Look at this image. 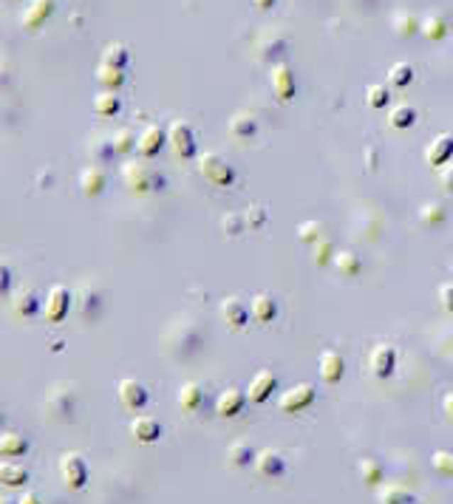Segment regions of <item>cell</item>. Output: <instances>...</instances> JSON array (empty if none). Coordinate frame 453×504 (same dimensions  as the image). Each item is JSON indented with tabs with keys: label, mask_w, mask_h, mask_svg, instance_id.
Returning <instances> with one entry per match:
<instances>
[{
	"label": "cell",
	"mask_w": 453,
	"mask_h": 504,
	"mask_svg": "<svg viewBox=\"0 0 453 504\" xmlns=\"http://www.w3.org/2000/svg\"><path fill=\"white\" fill-rule=\"evenodd\" d=\"M17 504H43V502H40L34 493H23V496L17 499Z\"/></svg>",
	"instance_id": "681fc988"
},
{
	"label": "cell",
	"mask_w": 453,
	"mask_h": 504,
	"mask_svg": "<svg viewBox=\"0 0 453 504\" xmlns=\"http://www.w3.org/2000/svg\"><path fill=\"white\" fill-rule=\"evenodd\" d=\"M26 482H28V473H26L23 465H17V462H0V485H6V488H26Z\"/></svg>",
	"instance_id": "d4e9b609"
},
{
	"label": "cell",
	"mask_w": 453,
	"mask_h": 504,
	"mask_svg": "<svg viewBox=\"0 0 453 504\" xmlns=\"http://www.w3.org/2000/svg\"><path fill=\"white\" fill-rule=\"evenodd\" d=\"M360 476H363L366 485H380L383 482V465L377 459L366 456V459H360Z\"/></svg>",
	"instance_id": "f35d334b"
},
{
	"label": "cell",
	"mask_w": 453,
	"mask_h": 504,
	"mask_svg": "<svg viewBox=\"0 0 453 504\" xmlns=\"http://www.w3.org/2000/svg\"><path fill=\"white\" fill-rule=\"evenodd\" d=\"M131 437H133L136 442H145V445L159 442V439H162V425H159V420H153V417H136V420L131 422Z\"/></svg>",
	"instance_id": "ac0fdd59"
},
{
	"label": "cell",
	"mask_w": 453,
	"mask_h": 504,
	"mask_svg": "<svg viewBox=\"0 0 453 504\" xmlns=\"http://www.w3.org/2000/svg\"><path fill=\"white\" fill-rule=\"evenodd\" d=\"M168 145L173 148V153L179 159H193L196 156V131H193V125L185 122V119L170 122V128H168Z\"/></svg>",
	"instance_id": "3957f363"
},
{
	"label": "cell",
	"mask_w": 453,
	"mask_h": 504,
	"mask_svg": "<svg viewBox=\"0 0 453 504\" xmlns=\"http://www.w3.org/2000/svg\"><path fill=\"white\" fill-rule=\"evenodd\" d=\"M222 227H224L226 236H238L241 230H246V224H244V213H241V216H238V213H232V216H224Z\"/></svg>",
	"instance_id": "ee69618b"
},
{
	"label": "cell",
	"mask_w": 453,
	"mask_h": 504,
	"mask_svg": "<svg viewBox=\"0 0 453 504\" xmlns=\"http://www.w3.org/2000/svg\"><path fill=\"white\" fill-rule=\"evenodd\" d=\"M202 402H204V388L199 383H185L179 388V408L185 414H196L202 408Z\"/></svg>",
	"instance_id": "44dd1931"
},
{
	"label": "cell",
	"mask_w": 453,
	"mask_h": 504,
	"mask_svg": "<svg viewBox=\"0 0 453 504\" xmlns=\"http://www.w3.org/2000/svg\"><path fill=\"white\" fill-rule=\"evenodd\" d=\"M440 303H442V309L453 314V283H442L440 286Z\"/></svg>",
	"instance_id": "f6af8a7d"
},
{
	"label": "cell",
	"mask_w": 453,
	"mask_h": 504,
	"mask_svg": "<svg viewBox=\"0 0 453 504\" xmlns=\"http://www.w3.org/2000/svg\"><path fill=\"white\" fill-rule=\"evenodd\" d=\"M269 85H272V91H275V97H278L280 102H289V99H295V94H298L295 74H292V68H289L286 62H275V65H272V71H269Z\"/></svg>",
	"instance_id": "52a82bcc"
},
{
	"label": "cell",
	"mask_w": 453,
	"mask_h": 504,
	"mask_svg": "<svg viewBox=\"0 0 453 504\" xmlns=\"http://www.w3.org/2000/svg\"><path fill=\"white\" fill-rule=\"evenodd\" d=\"M442 411H445V417H448V420L453 422V391L442 397Z\"/></svg>",
	"instance_id": "c3c4849f"
},
{
	"label": "cell",
	"mask_w": 453,
	"mask_h": 504,
	"mask_svg": "<svg viewBox=\"0 0 453 504\" xmlns=\"http://www.w3.org/2000/svg\"><path fill=\"white\" fill-rule=\"evenodd\" d=\"M388 122H391V128H397V131H403V128H411V125L417 122V111H414L411 105H397V108L391 111Z\"/></svg>",
	"instance_id": "8d00e7d4"
},
{
	"label": "cell",
	"mask_w": 453,
	"mask_h": 504,
	"mask_svg": "<svg viewBox=\"0 0 453 504\" xmlns=\"http://www.w3.org/2000/svg\"><path fill=\"white\" fill-rule=\"evenodd\" d=\"M0 425H3V411H0Z\"/></svg>",
	"instance_id": "f5cc1de1"
},
{
	"label": "cell",
	"mask_w": 453,
	"mask_h": 504,
	"mask_svg": "<svg viewBox=\"0 0 453 504\" xmlns=\"http://www.w3.org/2000/svg\"><path fill=\"white\" fill-rule=\"evenodd\" d=\"M102 62H105V65H114V68H125V65H128V48H125L122 43H111V45H105V51H102Z\"/></svg>",
	"instance_id": "d590c367"
},
{
	"label": "cell",
	"mask_w": 453,
	"mask_h": 504,
	"mask_svg": "<svg viewBox=\"0 0 453 504\" xmlns=\"http://www.w3.org/2000/svg\"><path fill=\"white\" fill-rule=\"evenodd\" d=\"M249 312H252V317H255L258 323H269V320H275V314H278V303H275V297H272V295L261 292V295H255V297H252Z\"/></svg>",
	"instance_id": "7402d4cb"
},
{
	"label": "cell",
	"mask_w": 453,
	"mask_h": 504,
	"mask_svg": "<svg viewBox=\"0 0 453 504\" xmlns=\"http://www.w3.org/2000/svg\"><path fill=\"white\" fill-rule=\"evenodd\" d=\"M51 11H54V0H31L26 14H23V28H28V31L40 28L48 20Z\"/></svg>",
	"instance_id": "ffe728a7"
},
{
	"label": "cell",
	"mask_w": 453,
	"mask_h": 504,
	"mask_svg": "<svg viewBox=\"0 0 453 504\" xmlns=\"http://www.w3.org/2000/svg\"><path fill=\"white\" fill-rule=\"evenodd\" d=\"M420 219H422V224H425V227L440 230V227L448 221V210H445L440 202H431V204H425V207L420 210Z\"/></svg>",
	"instance_id": "f546056e"
},
{
	"label": "cell",
	"mask_w": 453,
	"mask_h": 504,
	"mask_svg": "<svg viewBox=\"0 0 453 504\" xmlns=\"http://www.w3.org/2000/svg\"><path fill=\"white\" fill-rule=\"evenodd\" d=\"M434 468L453 479V451H434Z\"/></svg>",
	"instance_id": "7bdbcfd3"
},
{
	"label": "cell",
	"mask_w": 453,
	"mask_h": 504,
	"mask_svg": "<svg viewBox=\"0 0 453 504\" xmlns=\"http://www.w3.org/2000/svg\"><path fill=\"white\" fill-rule=\"evenodd\" d=\"M275 388H278V377L272 374V371H258L252 380H249V391H246V397L255 402V405H261V402H266L272 394H275Z\"/></svg>",
	"instance_id": "8fae6325"
},
{
	"label": "cell",
	"mask_w": 453,
	"mask_h": 504,
	"mask_svg": "<svg viewBox=\"0 0 453 504\" xmlns=\"http://www.w3.org/2000/svg\"><path fill=\"white\" fill-rule=\"evenodd\" d=\"M94 77L105 91H119L125 85V68H114V65H105V62H99Z\"/></svg>",
	"instance_id": "603a6c76"
},
{
	"label": "cell",
	"mask_w": 453,
	"mask_h": 504,
	"mask_svg": "<svg viewBox=\"0 0 453 504\" xmlns=\"http://www.w3.org/2000/svg\"><path fill=\"white\" fill-rule=\"evenodd\" d=\"M26 451H28L26 437H20L17 431L0 434V454H3V456H20V454H26Z\"/></svg>",
	"instance_id": "4316f807"
},
{
	"label": "cell",
	"mask_w": 453,
	"mask_h": 504,
	"mask_svg": "<svg viewBox=\"0 0 453 504\" xmlns=\"http://www.w3.org/2000/svg\"><path fill=\"white\" fill-rule=\"evenodd\" d=\"M388 99H391V94H388V85H371L369 91H366V102H369V108H374V111H380V108H386L388 105Z\"/></svg>",
	"instance_id": "ab89813d"
},
{
	"label": "cell",
	"mask_w": 453,
	"mask_h": 504,
	"mask_svg": "<svg viewBox=\"0 0 453 504\" xmlns=\"http://www.w3.org/2000/svg\"><path fill=\"white\" fill-rule=\"evenodd\" d=\"M119 108H122V102H119V97H116L114 91H102V94L94 97V111H97V116H116Z\"/></svg>",
	"instance_id": "83f0119b"
},
{
	"label": "cell",
	"mask_w": 453,
	"mask_h": 504,
	"mask_svg": "<svg viewBox=\"0 0 453 504\" xmlns=\"http://www.w3.org/2000/svg\"><path fill=\"white\" fill-rule=\"evenodd\" d=\"M252 3H255L258 9H272V6L278 3V0H252Z\"/></svg>",
	"instance_id": "f907efd6"
},
{
	"label": "cell",
	"mask_w": 453,
	"mask_h": 504,
	"mask_svg": "<svg viewBox=\"0 0 453 504\" xmlns=\"http://www.w3.org/2000/svg\"><path fill=\"white\" fill-rule=\"evenodd\" d=\"M165 142H168V131H162V125H156V122H148V125L139 131L136 150H139V156L153 159V156L162 150V145H165Z\"/></svg>",
	"instance_id": "30bf717a"
},
{
	"label": "cell",
	"mask_w": 453,
	"mask_h": 504,
	"mask_svg": "<svg viewBox=\"0 0 453 504\" xmlns=\"http://www.w3.org/2000/svg\"><path fill=\"white\" fill-rule=\"evenodd\" d=\"M323 239V224L320 221H303L300 227H298V241H303V244H317Z\"/></svg>",
	"instance_id": "60d3db41"
},
{
	"label": "cell",
	"mask_w": 453,
	"mask_h": 504,
	"mask_svg": "<svg viewBox=\"0 0 453 504\" xmlns=\"http://www.w3.org/2000/svg\"><path fill=\"white\" fill-rule=\"evenodd\" d=\"M105 185H108V176H105L102 165H88V168H82V173H80V190H82L85 199L99 196V193L105 190Z\"/></svg>",
	"instance_id": "7c38bea8"
},
{
	"label": "cell",
	"mask_w": 453,
	"mask_h": 504,
	"mask_svg": "<svg viewBox=\"0 0 453 504\" xmlns=\"http://www.w3.org/2000/svg\"><path fill=\"white\" fill-rule=\"evenodd\" d=\"M440 182H442V187H445L448 193H453V165H448V168L440 173Z\"/></svg>",
	"instance_id": "7dc6e473"
},
{
	"label": "cell",
	"mask_w": 453,
	"mask_h": 504,
	"mask_svg": "<svg viewBox=\"0 0 453 504\" xmlns=\"http://www.w3.org/2000/svg\"><path fill=\"white\" fill-rule=\"evenodd\" d=\"M57 471H60V479L68 491H82L88 482V465L80 454H62L57 462Z\"/></svg>",
	"instance_id": "277c9868"
},
{
	"label": "cell",
	"mask_w": 453,
	"mask_h": 504,
	"mask_svg": "<svg viewBox=\"0 0 453 504\" xmlns=\"http://www.w3.org/2000/svg\"><path fill=\"white\" fill-rule=\"evenodd\" d=\"M255 451H252V445L249 442H232L229 448H226V462L232 465V468H246V465H252L255 462Z\"/></svg>",
	"instance_id": "484cf974"
},
{
	"label": "cell",
	"mask_w": 453,
	"mask_h": 504,
	"mask_svg": "<svg viewBox=\"0 0 453 504\" xmlns=\"http://www.w3.org/2000/svg\"><path fill=\"white\" fill-rule=\"evenodd\" d=\"M255 131H258V122H255V116L252 114H235L232 119H229V136L232 139H252L255 136Z\"/></svg>",
	"instance_id": "cb8c5ba5"
},
{
	"label": "cell",
	"mask_w": 453,
	"mask_h": 504,
	"mask_svg": "<svg viewBox=\"0 0 453 504\" xmlns=\"http://www.w3.org/2000/svg\"><path fill=\"white\" fill-rule=\"evenodd\" d=\"M9 289H11V269H9V263L0 261V297L9 295Z\"/></svg>",
	"instance_id": "bcb514c9"
},
{
	"label": "cell",
	"mask_w": 453,
	"mask_h": 504,
	"mask_svg": "<svg viewBox=\"0 0 453 504\" xmlns=\"http://www.w3.org/2000/svg\"><path fill=\"white\" fill-rule=\"evenodd\" d=\"M312 250H315L312 258H315V263H317V266H326L329 261H334V252H337L334 247H332V241H329V239H320L317 244H312Z\"/></svg>",
	"instance_id": "b9f144b4"
},
{
	"label": "cell",
	"mask_w": 453,
	"mask_h": 504,
	"mask_svg": "<svg viewBox=\"0 0 453 504\" xmlns=\"http://www.w3.org/2000/svg\"><path fill=\"white\" fill-rule=\"evenodd\" d=\"M255 471H258V476H263V479H278V476H283L286 462H283V456H280L278 451L266 448V451H261V454L255 456Z\"/></svg>",
	"instance_id": "5bb4252c"
},
{
	"label": "cell",
	"mask_w": 453,
	"mask_h": 504,
	"mask_svg": "<svg viewBox=\"0 0 453 504\" xmlns=\"http://www.w3.org/2000/svg\"><path fill=\"white\" fill-rule=\"evenodd\" d=\"M122 182L128 185V190L131 193H139V196H145V193H153V190H159V187H165V179L151 168V165H145V162H125L122 165Z\"/></svg>",
	"instance_id": "6da1fadb"
},
{
	"label": "cell",
	"mask_w": 453,
	"mask_h": 504,
	"mask_svg": "<svg viewBox=\"0 0 453 504\" xmlns=\"http://www.w3.org/2000/svg\"><path fill=\"white\" fill-rule=\"evenodd\" d=\"M343 275H349V278H354L357 272H360V258H357V252H351V250H340V252H334V261H332Z\"/></svg>",
	"instance_id": "d6a6232c"
},
{
	"label": "cell",
	"mask_w": 453,
	"mask_h": 504,
	"mask_svg": "<svg viewBox=\"0 0 453 504\" xmlns=\"http://www.w3.org/2000/svg\"><path fill=\"white\" fill-rule=\"evenodd\" d=\"M369 366H371V374L380 377V380H388L397 368V349L388 346V343H380L371 349L369 354Z\"/></svg>",
	"instance_id": "9c48e42d"
},
{
	"label": "cell",
	"mask_w": 453,
	"mask_h": 504,
	"mask_svg": "<svg viewBox=\"0 0 453 504\" xmlns=\"http://www.w3.org/2000/svg\"><path fill=\"white\" fill-rule=\"evenodd\" d=\"M420 26H422V20L417 14H411V11H397L394 14V31L400 37H411L414 31H420Z\"/></svg>",
	"instance_id": "1f68e13d"
},
{
	"label": "cell",
	"mask_w": 453,
	"mask_h": 504,
	"mask_svg": "<svg viewBox=\"0 0 453 504\" xmlns=\"http://www.w3.org/2000/svg\"><path fill=\"white\" fill-rule=\"evenodd\" d=\"M266 221H269V213H266L263 204H249V207L244 210V224H246V230H261V227H266Z\"/></svg>",
	"instance_id": "74e56055"
},
{
	"label": "cell",
	"mask_w": 453,
	"mask_h": 504,
	"mask_svg": "<svg viewBox=\"0 0 453 504\" xmlns=\"http://www.w3.org/2000/svg\"><path fill=\"white\" fill-rule=\"evenodd\" d=\"M411 80H414V65H411V62H394V65H391L388 82H391L394 88H405V85H411Z\"/></svg>",
	"instance_id": "e575fe53"
},
{
	"label": "cell",
	"mask_w": 453,
	"mask_h": 504,
	"mask_svg": "<svg viewBox=\"0 0 453 504\" xmlns=\"http://www.w3.org/2000/svg\"><path fill=\"white\" fill-rule=\"evenodd\" d=\"M377 499L380 504H414V493H408L405 488H400V485H386V488H380V493H377Z\"/></svg>",
	"instance_id": "4dcf8cb0"
},
{
	"label": "cell",
	"mask_w": 453,
	"mask_h": 504,
	"mask_svg": "<svg viewBox=\"0 0 453 504\" xmlns=\"http://www.w3.org/2000/svg\"><path fill=\"white\" fill-rule=\"evenodd\" d=\"M71 312V292L65 289V286H51L48 289V295H45V300H43V314H45V320L48 323H60V320H65V314Z\"/></svg>",
	"instance_id": "8992f818"
},
{
	"label": "cell",
	"mask_w": 453,
	"mask_h": 504,
	"mask_svg": "<svg viewBox=\"0 0 453 504\" xmlns=\"http://www.w3.org/2000/svg\"><path fill=\"white\" fill-rule=\"evenodd\" d=\"M315 397H317V391H315V385L312 383H298L295 388H289V391H283V397H280V411L283 414H298V411H303V408H309L312 402H315Z\"/></svg>",
	"instance_id": "ba28073f"
},
{
	"label": "cell",
	"mask_w": 453,
	"mask_h": 504,
	"mask_svg": "<svg viewBox=\"0 0 453 504\" xmlns=\"http://www.w3.org/2000/svg\"><path fill=\"white\" fill-rule=\"evenodd\" d=\"M116 397H119V402H122L128 411H142V408L148 405V400H151L148 385H145L142 380H136V377H122V380L116 383Z\"/></svg>",
	"instance_id": "5b68a950"
},
{
	"label": "cell",
	"mask_w": 453,
	"mask_h": 504,
	"mask_svg": "<svg viewBox=\"0 0 453 504\" xmlns=\"http://www.w3.org/2000/svg\"><path fill=\"white\" fill-rule=\"evenodd\" d=\"M343 374H346V360H343V354L326 349V351L320 354V380L329 383V385H334V383L343 380Z\"/></svg>",
	"instance_id": "4fadbf2b"
},
{
	"label": "cell",
	"mask_w": 453,
	"mask_h": 504,
	"mask_svg": "<svg viewBox=\"0 0 453 504\" xmlns=\"http://www.w3.org/2000/svg\"><path fill=\"white\" fill-rule=\"evenodd\" d=\"M244 402H246V394L241 391V388H226L219 394V400H216V414L219 417H238L241 411H244Z\"/></svg>",
	"instance_id": "2e32d148"
},
{
	"label": "cell",
	"mask_w": 453,
	"mask_h": 504,
	"mask_svg": "<svg viewBox=\"0 0 453 504\" xmlns=\"http://www.w3.org/2000/svg\"><path fill=\"white\" fill-rule=\"evenodd\" d=\"M37 309H40V297H37L34 289L20 286V289L11 295V312H14L17 317H31Z\"/></svg>",
	"instance_id": "d6986e66"
},
{
	"label": "cell",
	"mask_w": 453,
	"mask_h": 504,
	"mask_svg": "<svg viewBox=\"0 0 453 504\" xmlns=\"http://www.w3.org/2000/svg\"><path fill=\"white\" fill-rule=\"evenodd\" d=\"M420 31H422L428 40H442V37L448 34V20H445V17H440V14H431V17H425V20H422Z\"/></svg>",
	"instance_id": "836d02e7"
},
{
	"label": "cell",
	"mask_w": 453,
	"mask_h": 504,
	"mask_svg": "<svg viewBox=\"0 0 453 504\" xmlns=\"http://www.w3.org/2000/svg\"><path fill=\"white\" fill-rule=\"evenodd\" d=\"M136 139H139V136H136L131 128H119V131L111 136V148H114V153L128 156V153L136 150Z\"/></svg>",
	"instance_id": "f1b7e54d"
},
{
	"label": "cell",
	"mask_w": 453,
	"mask_h": 504,
	"mask_svg": "<svg viewBox=\"0 0 453 504\" xmlns=\"http://www.w3.org/2000/svg\"><path fill=\"white\" fill-rule=\"evenodd\" d=\"M451 156H453V136L451 133H440V136H434V142L425 148V162H428L431 168L451 162Z\"/></svg>",
	"instance_id": "e0dca14e"
},
{
	"label": "cell",
	"mask_w": 453,
	"mask_h": 504,
	"mask_svg": "<svg viewBox=\"0 0 453 504\" xmlns=\"http://www.w3.org/2000/svg\"><path fill=\"white\" fill-rule=\"evenodd\" d=\"M199 173H202L210 185H216V187H229V185H235V168L226 162L222 153H204V156L199 159Z\"/></svg>",
	"instance_id": "7a4b0ae2"
},
{
	"label": "cell",
	"mask_w": 453,
	"mask_h": 504,
	"mask_svg": "<svg viewBox=\"0 0 453 504\" xmlns=\"http://www.w3.org/2000/svg\"><path fill=\"white\" fill-rule=\"evenodd\" d=\"M249 306L241 300V297H226L222 303V320H224L229 329H244L249 323Z\"/></svg>",
	"instance_id": "9a60e30c"
},
{
	"label": "cell",
	"mask_w": 453,
	"mask_h": 504,
	"mask_svg": "<svg viewBox=\"0 0 453 504\" xmlns=\"http://www.w3.org/2000/svg\"><path fill=\"white\" fill-rule=\"evenodd\" d=\"M0 504H17V502H11V499H6V496H0Z\"/></svg>",
	"instance_id": "816d5d0a"
}]
</instances>
